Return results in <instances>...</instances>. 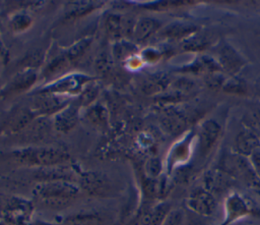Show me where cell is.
<instances>
[{
  "mask_svg": "<svg viewBox=\"0 0 260 225\" xmlns=\"http://www.w3.org/2000/svg\"><path fill=\"white\" fill-rule=\"evenodd\" d=\"M36 195L45 205L63 207L70 203L78 193V189L64 181H48L36 186Z\"/></svg>",
  "mask_w": 260,
  "mask_h": 225,
  "instance_id": "obj_1",
  "label": "cell"
},
{
  "mask_svg": "<svg viewBox=\"0 0 260 225\" xmlns=\"http://www.w3.org/2000/svg\"><path fill=\"white\" fill-rule=\"evenodd\" d=\"M15 159L27 165L55 166L68 159V154L59 148H28L13 153Z\"/></svg>",
  "mask_w": 260,
  "mask_h": 225,
  "instance_id": "obj_2",
  "label": "cell"
},
{
  "mask_svg": "<svg viewBox=\"0 0 260 225\" xmlns=\"http://www.w3.org/2000/svg\"><path fill=\"white\" fill-rule=\"evenodd\" d=\"M67 98L61 95L40 91L32 97L28 108L36 117H47L52 114L55 115L65 108L69 104Z\"/></svg>",
  "mask_w": 260,
  "mask_h": 225,
  "instance_id": "obj_3",
  "label": "cell"
},
{
  "mask_svg": "<svg viewBox=\"0 0 260 225\" xmlns=\"http://www.w3.org/2000/svg\"><path fill=\"white\" fill-rule=\"evenodd\" d=\"M256 207L238 192H231L224 201V217L220 225H230L250 214L256 213Z\"/></svg>",
  "mask_w": 260,
  "mask_h": 225,
  "instance_id": "obj_4",
  "label": "cell"
},
{
  "mask_svg": "<svg viewBox=\"0 0 260 225\" xmlns=\"http://www.w3.org/2000/svg\"><path fill=\"white\" fill-rule=\"evenodd\" d=\"M188 208L201 216H210L216 208L214 195L203 187L194 189L187 199Z\"/></svg>",
  "mask_w": 260,
  "mask_h": 225,
  "instance_id": "obj_5",
  "label": "cell"
},
{
  "mask_svg": "<svg viewBox=\"0 0 260 225\" xmlns=\"http://www.w3.org/2000/svg\"><path fill=\"white\" fill-rule=\"evenodd\" d=\"M220 135V125L213 119L205 120L198 131V153L203 158L209 154Z\"/></svg>",
  "mask_w": 260,
  "mask_h": 225,
  "instance_id": "obj_6",
  "label": "cell"
},
{
  "mask_svg": "<svg viewBox=\"0 0 260 225\" xmlns=\"http://www.w3.org/2000/svg\"><path fill=\"white\" fill-rule=\"evenodd\" d=\"M37 72L35 69H23L15 74L11 80L0 92V97H10L18 95L29 89L37 80Z\"/></svg>",
  "mask_w": 260,
  "mask_h": 225,
  "instance_id": "obj_7",
  "label": "cell"
},
{
  "mask_svg": "<svg viewBox=\"0 0 260 225\" xmlns=\"http://www.w3.org/2000/svg\"><path fill=\"white\" fill-rule=\"evenodd\" d=\"M90 81V78L82 74H73L65 76L56 82L48 86L47 88L42 89V92L54 93V94H67V93H76L81 90L87 82Z\"/></svg>",
  "mask_w": 260,
  "mask_h": 225,
  "instance_id": "obj_8",
  "label": "cell"
},
{
  "mask_svg": "<svg viewBox=\"0 0 260 225\" xmlns=\"http://www.w3.org/2000/svg\"><path fill=\"white\" fill-rule=\"evenodd\" d=\"M78 122V107L75 104H68L65 108L54 115L53 127L56 131L67 133L75 127Z\"/></svg>",
  "mask_w": 260,
  "mask_h": 225,
  "instance_id": "obj_9",
  "label": "cell"
},
{
  "mask_svg": "<svg viewBox=\"0 0 260 225\" xmlns=\"http://www.w3.org/2000/svg\"><path fill=\"white\" fill-rule=\"evenodd\" d=\"M233 182L234 178L218 168L209 170L204 175V188L212 194L226 191L233 185Z\"/></svg>",
  "mask_w": 260,
  "mask_h": 225,
  "instance_id": "obj_10",
  "label": "cell"
},
{
  "mask_svg": "<svg viewBox=\"0 0 260 225\" xmlns=\"http://www.w3.org/2000/svg\"><path fill=\"white\" fill-rule=\"evenodd\" d=\"M218 63L222 69L230 74H237L244 66L245 59L231 45H224L218 55Z\"/></svg>",
  "mask_w": 260,
  "mask_h": 225,
  "instance_id": "obj_11",
  "label": "cell"
},
{
  "mask_svg": "<svg viewBox=\"0 0 260 225\" xmlns=\"http://www.w3.org/2000/svg\"><path fill=\"white\" fill-rule=\"evenodd\" d=\"M236 148L238 154L242 156H251L260 149V140L258 136L248 128L242 129L236 137Z\"/></svg>",
  "mask_w": 260,
  "mask_h": 225,
  "instance_id": "obj_12",
  "label": "cell"
},
{
  "mask_svg": "<svg viewBox=\"0 0 260 225\" xmlns=\"http://www.w3.org/2000/svg\"><path fill=\"white\" fill-rule=\"evenodd\" d=\"M159 26L160 23L155 18L142 17L135 21L132 36L137 42H144L155 34Z\"/></svg>",
  "mask_w": 260,
  "mask_h": 225,
  "instance_id": "obj_13",
  "label": "cell"
},
{
  "mask_svg": "<svg viewBox=\"0 0 260 225\" xmlns=\"http://www.w3.org/2000/svg\"><path fill=\"white\" fill-rule=\"evenodd\" d=\"M161 126L169 133H179L185 127V119L182 114L175 110L167 111L160 120Z\"/></svg>",
  "mask_w": 260,
  "mask_h": 225,
  "instance_id": "obj_14",
  "label": "cell"
},
{
  "mask_svg": "<svg viewBox=\"0 0 260 225\" xmlns=\"http://www.w3.org/2000/svg\"><path fill=\"white\" fill-rule=\"evenodd\" d=\"M169 213V205L166 203L159 204L145 212L142 217V225H162Z\"/></svg>",
  "mask_w": 260,
  "mask_h": 225,
  "instance_id": "obj_15",
  "label": "cell"
},
{
  "mask_svg": "<svg viewBox=\"0 0 260 225\" xmlns=\"http://www.w3.org/2000/svg\"><path fill=\"white\" fill-rule=\"evenodd\" d=\"M169 83V78L165 74H152L146 77L141 83V91L144 94L152 95L162 92Z\"/></svg>",
  "mask_w": 260,
  "mask_h": 225,
  "instance_id": "obj_16",
  "label": "cell"
},
{
  "mask_svg": "<svg viewBox=\"0 0 260 225\" xmlns=\"http://www.w3.org/2000/svg\"><path fill=\"white\" fill-rule=\"evenodd\" d=\"M194 32L196 33V27L190 23L175 22L166 26L160 32V35L167 38H179L192 36Z\"/></svg>",
  "mask_w": 260,
  "mask_h": 225,
  "instance_id": "obj_17",
  "label": "cell"
},
{
  "mask_svg": "<svg viewBox=\"0 0 260 225\" xmlns=\"http://www.w3.org/2000/svg\"><path fill=\"white\" fill-rule=\"evenodd\" d=\"M71 64L69 59L67 58L66 54L63 53L61 55L56 56L54 59H52L48 65L45 67L43 75L44 77H50L53 75H56L64 70H66Z\"/></svg>",
  "mask_w": 260,
  "mask_h": 225,
  "instance_id": "obj_18",
  "label": "cell"
},
{
  "mask_svg": "<svg viewBox=\"0 0 260 225\" xmlns=\"http://www.w3.org/2000/svg\"><path fill=\"white\" fill-rule=\"evenodd\" d=\"M106 31L114 40H119L123 36V17L118 14H109L105 20Z\"/></svg>",
  "mask_w": 260,
  "mask_h": 225,
  "instance_id": "obj_19",
  "label": "cell"
},
{
  "mask_svg": "<svg viewBox=\"0 0 260 225\" xmlns=\"http://www.w3.org/2000/svg\"><path fill=\"white\" fill-rule=\"evenodd\" d=\"M90 43H91V39H89V38L81 39L78 42H76L74 45H72L70 48L67 49L65 54H66L67 58L69 59V61L71 62V64H74L75 62H77L84 55V53L88 49Z\"/></svg>",
  "mask_w": 260,
  "mask_h": 225,
  "instance_id": "obj_20",
  "label": "cell"
},
{
  "mask_svg": "<svg viewBox=\"0 0 260 225\" xmlns=\"http://www.w3.org/2000/svg\"><path fill=\"white\" fill-rule=\"evenodd\" d=\"M86 118L88 121L98 127H105L108 123V115L106 109L101 105L90 107L86 112Z\"/></svg>",
  "mask_w": 260,
  "mask_h": 225,
  "instance_id": "obj_21",
  "label": "cell"
},
{
  "mask_svg": "<svg viewBox=\"0 0 260 225\" xmlns=\"http://www.w3.org/2000/svg\"><path fill=\"white\" fill-rule=\"evenodd\" d=\"M103 218L98 214H79L65 221V225H103Z\"/></svg>",
  "mask_w": 260,
  "mask_h": 225,
  "instance_id": "obj_22",
  "label": "cell"
},
{
  "mask_svg": "<svg viewBox=\"0 0 260 225\" xmlns=\"http://www.w3.org/2000/svg\"><path fill=\"white\" fill-rule=\"evenodd\" d=\"M82 183L84 184V187H86L89 191L93 193H104L107 191V181L98 175H87L84 176Z\"/></svg>",
  "mask_w": 260,
  "mask_h": 225,
  "instance_id": "obj_23",
  "label": "cell"
},
{
  "mask_svg": "<svg viewBox=\"0 0 260 225\" xmlns=\"http://www.w3.org/2000/svg\"><path fill=\"white\" fill-rule=\"evenodd\" d=\"M99 94V87L96 86V83L93 82H87L84 88L83 91L80 94L79 97V103L80 105H88L90 104L98 96Z\"/></svg>",
  "mask_w": 260,
  "mask_h": 225,
  "instance_id": "obj_24",
  "label": "cell"
},
{
  "mask_svg": "<svg viewBox=\"0 0 260 225\" xmlns=\"http://www.w3.org/2000/svg\"><path fill=\"white\" fill-rule=\"evenodd\" d=\"M31 24V18L24 13H18L14 15L10 20V26L14 32H22L28 29Z\"/></svg>",
  "mask_w": 260,
  "mask_h": 225,
  "instance_id": "obj_25",
  "label": "cell"
},
{
  "mask_svg": "<svg viewBox=\"0 0 260 225\" xmlns=\"http://www.w3.org/2000/svg\"><path fill=\"white\" fill-rule=\"evenodd\" d=\"M43 59H44L43 51L41 50L32 51L31 53L27 54L23 58L22 60V64L24 66L23 69H35V67H38L41 65V63L43 62Z\"/></svg>",
  "mask_w": 260,
  "mask_h": 225,
  "instance_id": "obj_26",
  "label": "cell"
},
{
  "mask_svg": "<svg viewBox=\"0 0 260 225\" xmlns=\"http://www.w3.org/2000/svg\"><path fill=\"white\" fill-rule=\"evenodd\" d=\"M112 65V61L110 58V55L108 54V51H101V53L95 58V68L100 73H107L110 71Z\"/></svg>",
  "mask_w": 260,
  "mask_h": 225,
  "instance_id": "obj_27",
  "label": "cell"
},
{
  "mask_svg": "<svg viewBox=\"0 0 260 225\" xmlns=\"http://www.w3.org/2000/svg\"><path fill=\"white\" fill-rule=\"evenodd\" d=\"M221 89L228 93H234V94L243 93L245 91V83L238 78L231 77L224 80Z\"/></svg>",
  "mask_w": 260,
  "mask_h": 225,
  "instance_id": "obj_28",
  "label": "cell"
},
{
  "mask_svg": "<svg viewBox=\"0 0 260 225\" xmlns=\"http://www.w3.org/2000/svg\"><path fill=\"white\" fill-rule=\"evenodd\" d=\"M184 219V214L180 210L170 212L165 219L162 225H182Z\"/></svg>",
  "mask_w": 260,
  "mask_h": 225,
  "instance_id": "obj_29",
  "label": "cell"
},
{
  "mask_svg": "<svg viewBox=\"0 0 260 225\" xmlns=\"http://www.w3.org/2000/svg\"><path fill=\"white\" fill-rule=\"evenodd\" d=\"M250 157H251L252 167L256 172V174L258 175V177L260 178V149L254 152Z\"/></svg>",
  "mask_w": 260,
  "mask_h": 225,
  "instance_id": "obj_30",
  "label": "cell"
},
{
  "mask_svg": "<svg viewBox=\"0 0 260 225\" xmlns=\"http://www.w3.org/2000/svg\"><path fill=\"white\" fill-rule=\"evenodd\" d=\"M148 171L151 175H156L159 170H160V164H159V161L156 160V159H152L149 161L148 163Z\"/></svg>",
  "mask_w": 260,
  "mask_h": 225,
  "instance_id": "obj_31",
  "label": "cell"
},
{
  "mask_svg": "<svg viewBox=\"0 0 260 225\" xmlns=\"http://www.w3.org/2000/svg\"><path fill=\"white\" fill-rule=\"evenodd\" d=\"M2 56H4V50H3V48H2V46L0 44V57H2Z\"/></svg>",
  "mask_w": 260,
  "mask_h": 225,
  "instance_id": "obj_32",
  "label": "cell"
}]
</instances>
